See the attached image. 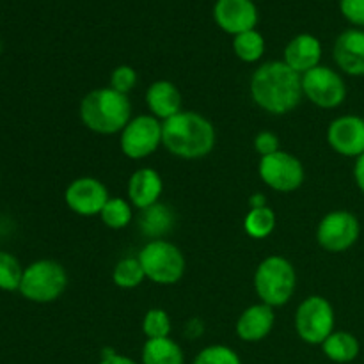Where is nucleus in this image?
<instances>
[{"mask_svg": "<svg viewBox=\"0 0 364 364\" xmlns=\"http://www.w3.org/2000/svg\"><path fill=\"white\" fill-rule=\"evenodd\" d=\"M251 100L272 116H287L302 102V78L283 60H269L255 70L249 84Z\"/></svg>", "mask_w": 364, "mask_h": 364, "instance_id": "f257e3e1", "label": "nucleus"}, {"mask_svg": "<svg viewBox=\"0 0 364 364\" xmlns=\"http://www.w3.org/2000/svg\"><path fill=\"white\" fill-rule=\"evenodd\" d=\"M162 146L181 160H201L213 151L217 132L212 121L194 110H181L164 121Z\"/></svg>", "mask_w": 364, "mask_h": 364, "instance_id": "f03ea898", "label": "nucleus"}, {"mask_svg": "<svg viewBox=\"0 0 364 364\" xmlns=\"http://www.w3.org/2000/svg\"><path fill=\"white\" fill-rule=\"evenodd\" d=\"M82 124L92 134H121L132 119V103L128 95L114 91L112 87H98L89 91L78 107Z\"/></svg>", "mask_w": 364, "mask_h": 364, "instance_id": "7ed1b4c3", "label": "nucleus"}, {"mask_svg": "<svg viewBox=\"0 0 364 364\" xmlns=\"http://www.w3.org/2000/svg\"><path fill=\"white\" fill-rule=\"evenodd\" d=\"M255 291L259 302L270 308L287 306L297 291V270L290 259L281 255L262 259L255 272Z\"/></svg>", "mask_w": 364, "mask_h": 364, "instance_id": "20e7f679", "label": "nucleus"}, {"mask_svg": "<svg viewBox=\"0 0 364 364\" xmlns=\"http://www.w3.org/2000/svg\"><path fill=\"white\" fill-rule=\"evenodd\" d=\"M137 258L144 270L146 279L159 287H173L183 279L187 269L185 255L176 244L166 238L146 242Z\"/></svg>", "mask_w": 364, "mask_h": 364, "instance_id": "39448f33", "label": "nucleus"}, {"mask_svg": "<svg viewBox=\"0 0 364 364\" xmlns=\"http://www.w3.org/2000/svg\"><path fill=\"white\" fill-rule=\"evenodd\" d=\"M70 277L66 269L55 259H38L23 270L20 284L21 297L36 304H50L63 297Z\"/></svg>", "mask_w": 364, "mask_h": 364, "instance_id": "423d86ee", "label": "nucleus"}, {"mask_svg": "<svg viewBox=\"0 0 364 364\" xmlns=\"http://www.w3.org/2000/svg\"><path fill=\"white\" fill-rule=\"evenodd\" d=\"M295 333L304 343L322 345L336 326V313L333 304L322 295H309L295 311Z\"/></svg>", "mask_w": 364, "mask_h": 364, "instance_id": "0eeeda50", "label": "nucleus"}, {"mask_svg": "<svg viewBox=\"0 0 364 364\" xmlns=\"http://www.w3.org/2000/svg\"><path fill=\"white\" fill-rule=\"evenodd\" d=\"M162 121L151 114H141L128 121L119 134V149L127 159L144 160L162 146Z\"/></svg>", "mask_w": 364, "mask_h": 364, "instance_id": "6e6552de", "label": "nucleus"}, {"mask_svg": "<svg viewBox=\"0 0 364 364\" xmlns=\"http://www.w3.org/2000/svg\"><path fill=\"white\" fill-rule=\"evenodd\" d=\"M258 176L270 191L290 194L304 185L306 169L297 156L281 149L274 155L259 159Z\"/></svg>", "mask_w": 364, "mask_h": 364, "instance_id": "1a4fd4ad", "label": "nucleus"}, {"mask_svg": "<svg viewBox=\"0 0 364 364\" xmlns=\"http://www.w3.org/2000/svg\"><path fill=\"white\" fill-rule=\"evenodd\" d=\"M302 78V96L318 109H338L347 100V84L340 71L329 66L313 68L308 73L301 75Z\"/></svg>", "mask_w": 364, "mask_h": 364, "instance_id": "9d476101", "label": "nucleus"}, {"mask_svg": "<svg viewBox=\"0 0 364 364\" xmlns=\"http://www.w3.org/2000/svg\"><path fill=\"white\" fill-rule=\"evenodd\" d=\"M361 237L359 219L348 210H333L320 219L316 226V242L320 247L333 255L348 251Z\"/></svg>", "mask_w": 364, "mask_h": 364, "instance_id": "9b49d317", "label": "nucleus"}, {"mask_svg": "<svg viewBox=\"0 0 364 364\" xmlns=\"http://www.w3.org/2000/svg\"><path fill=\"white\" fill-rule=\"evenodd\" d=\"M109 199L107 185L95 176L75 178L64 191V203L78 217H100Z\"/></svg>", "mask_w": 364, "mask_h": 364, "instance_id": "f8f14e48", "label": "nucleus"}, {"mask_svg": "<svg viewBox=\"0 0 364 364\" xmlns=\"http://www.w3.org/2000/svg\"><path fill=\"white\" fill-rule=\"evenodd\" d=\"M327 144L345 159L364 155V117L355 114L334 117L327 127Z\"/></svg>", "mask_w": 364, "mask_h": 364, "instance_id": "ddd939ff", "label": "nucleus"}, {"mask_svg": "<svg viewBox=\"0 0 364 364\" xmlns=\"http://www.w3.org/2000/svg\"><path fill=\"white\" fill-rule=\"evenodd\" d=\"M213 20L226 34L235 36L256 28L259 20L258 7L252 0H217Z\"/></svg>", "mask_w": 364, "mask_h": 364, "instance_id": "4468645a", "label": "nucleus"}, {"mask_svg": "<svg viewBox=\"0 0 364 364\" xmlns=\"http://www.w3.org/2000/svg\"><path fill=\"white\" fill-rule=\"evenodd\" d=\"M333 59L338 70L350 77H364V31L347 28L336 38Z\"/></svg>", "mask_w": 364, "mask_h": 364, "instance_id": "2eb2a0df", "label": "nucleus"}, {"mask_svg": "<svg viewBox=\"0 0 364 364\" xmlns=\"http://www.w3.org/2000/svg\"><path fill=\"white\" fill-rule=\"evenodd\" d=\"M276 326V311L270 306L258 302L240 313L235 333L244 343H259L270 336Z\"/></svg>", "mask_w": 364, "mask_h": 364, "instance_id": "dca6fc26", "label": "nucleus"}, {"mask_svg": "<svg viewBox=\"0 0 364 364\" xmlns=\"http://www.w3.org/2000/svg\"><path fill=\"white\" fill-rule=\"evenodd\" d=\"M162 194L164 180L159 171H155L153 167H141L128 178L127 199L134 208L141 210V212L160 203Z\"/></svg>", "mask_w": 364, "mask_h": 364, "instance_id": "f3484780", "label": "nucleus"}, {"mask_svg": "<svg viewBox=\"0 0 364 364\" xmlns=\"http://www.w3.org/2000/svg\"><path fill=\"white\" fill-rule=\"evenodd\" d=\"M322 53L323 48L320 39L308 32H302L287 43L283 52V63L288 64L295 73L304 75L313 68L320 66Z\"/></svg>", "mask_w": 364, "mask_h": 364, "instance_id": "a211bd4d", "label": "nucleus"}, {"mask_svg": "<svg viewBox=\"0 0 364 364\" xmlns=\"http://www.w3.org/2000/svg\"><path fill=\"white\" fill-rule=\"evenodd\" d=\"M146 107L156 119H171L183 110V96L171 80H155L146 89Z\"/></svg>", "mask_w": 364, "mask_h": 364, "instance_id": "6ab92c4d", "label": "nucleus"}, {"mask_svg": "<svg viewBox=\"0 0 364 364\" xmlns=\"http://www.w3.org/2000/svg\"><path fill=\"white\" fill-rule=\"evenodd\" d=\"M176 217H174L173 208H169L164 203H156V205L149 206V208L142 210L141 217H139V231L144 235L149 240H160L171 233L174 228Z\"/></svg>", "mask_w": 364, "mask_h": 364, "instance_id": "aec40b11", "label": "nucleus"}, {"mask_svg": "<svg viewBox=\"0 0 364 364\" xmlns=\"http://www.w3.org/2000/svg\"><path fill=\"white\" fill-rule=\"evenodd\" d=\"M320 347L323 355L336 364H348L355 361L361 354V343L348 331H334Z\"/></svg>", "mask_w": 364, "mask_h": 364, "instance_id": "412c9836", "label": "nucleus"}, {"mask_svg": "<svg viewBox=\"0 0 364 364\" xmlns=\"http://www.w3.org/2000/svg\"><path fill=\"white\" fill-rule=\"evenodd\" d=\"M142 364H185V354L180 343L169 338L146 340L141 352Z\"/></svg>", "mask_w": 364, "mask_h": 364, "instance_id": "4be33fe9", "label": "nucleus"}, {"mask_svg": "<svg viewBox=\"0 0 364 364\" xmlns=\"http://www.w3.org/2000/svg\"><path fill=\"white\" fill-rule=\"evenodd\" d=\"M277 226V217L270 206L249 208L244 217V231L252 240H265L274 233Z\"/></svg>", "mask_w": 364, "mask_h": 364, "instance_id": "5701e85b", "label": "nucleus"}, {"mask_svg": "<svg viewBox=\"0 0 364 364\" xmlns=\"http://www.w3.org/2000/svg\"><path fill=\"white\" fill-rule=\"evenodd\" d=\"M267 50V41L263 38L262 32H258L256 28L247 32H242V34L235 36L233 38V52L237 55V59H240L245 64H255L258 60L263 59Z\"/></svg>", "mask_w": 364, "mask_h": 364, "instance_id": "b1692460", "label": "nucleus"}, {"mask_svg": "<svg viewBox=\"0 0 364 364\" xmlns=\"http://www.w3.org/2000/svg\"><path fill=\"white\" fill-rule=\"evenodd\" d=\"M100 219L109 230H124L134 220V206L130 205L128 199L119 198V196H114V198L110 196V199L100 213Z\"/></svg>", "mask_w": 364, "mask_h": 364, "instance_id": "393cba45", "label": "nucleus"}, {"mask_svg": "<svg viewBox=\"0 0 364 364\" xmlns=\"http://www.w3.org/2000/svg\"><path fill=\"white\" fill-rule=\"evenodd\" d=\"M146 281L144 270L137 256L121 258L112 269V283L121 290H135Z\"/></svg>", "mask_w": 364, "mask_h": 364, "instance_id": "a878e982", "label": "nucleus"}, {"mask_svg": "<svg viewBox=\"0 0 364 364\" xmlns=\"http://www.w3.org/2000/svg\"><path fill=\"white\" fill-rule=\"evenodd\" d=\"M142 333L146 340H159V338H169L173 323L166 309L151 308L142 316Z\"/></svg>", "mask_w": 364, "mask_h": 364, "instance_id": "bb28decb", "label": "nucleus"}, {"mask_svg": "<svg viewBox=\"0 0 364 364\" xmlns=\"http://www.w3.org/2000/svg\"><path fill=\"white\" fill-rule=\"evenodd\" d=\"M23 267L18 262L16 256L11 252L0 251V290L16 291L20 290L23 279Z\"/></svg>", "mask_w": 364, "mask_h": 364, "instance_id": "cd10ccee", "label": "nucleus"}, {"mask_svg": "<svg viewBox=\"0 0 364 364\" xmlns=\"http://www.w3.org/2000/svg\"><path fill=\"white\" fill-rule=\"evenodd\" d=\"M192 364H242V359L231 347L217 343L199 350Z\"/></svg>", "mask_w": 364, "mask_h": 364, "instance_id": "c85d7f7f", "label": "nucleus"}, {"mask_svg": "<svg viewBox=\"0 0 364 364\" xmlns=\"http://www.w3.org/2000/svg\"><path fill=\"white\" fill-rule=\"evenodd\" d=\"M137 82H139V75L137 71H135V68L128 66V64H121V66L114 68L112 73H110L109 87H112L114 91L121 92V95H128L130 91H134Z\"/></svg>", "mask_w": 364, "mask_h": 364, "instance_id": "c756f323", "label": "nucleus"}, {"mask_svg": "<svg viewBox=\"0 0 364 364\" xmlns=\"http://www.w3.org/2000/svg\"><path fill=\"white\" fill-rule=\"evenodd\" d=\"M252 148H255V151L258 153L259 159H262V156L274 155V153L281 151L279 137L270 130L258 132V134L255 135V141H252Z\"/></svg>", "mask_w": 364, "mask_h": 364, "instance_id": "7c9ffc66", "label": "nucleus"}, {"mask_svg": "<svg viewBox=\"0 0 364 364\" xmlns=\"http://www.w3.org/2000/svg\"><path fill=\"white\" fill-rule=\"evenodd\" d=\"M340 11L348 23L364 31V0H340Z\"/></svg>", "mask_w": 364, "mask_h": 364, "instance_id": "2f4dec72", "label": "nucleus"}, {"mask_svg": "<svg viewBox=\"0 0 364 364\" xmlns=\"http://www.w3.org/2000/svg\"><path fill=\"white\" fill-rule=\"evenodd\" d=\"M98 364H139L137 361H134L128 355L119 354V352L112 350V348H105L102 352V358H100Z\"/></svg>", "mask_w": 364, "mask_h": 364, "instance_id": "473e14b6", "label": "nucleus"}, {"mask_svg": "<svg viewBox=\"0 0 364 364\" xmlns=\"http://www.w3.org/2000/svg\"><path fill=\"white\" fill-rule=\"evenodd\" d=\"M354 181L359 191L364 194V155L358 156L354 164Z\"/></svg>", "mask_w": 364, "mask_h": 364, "instance_id": "72a5a7b5", "label": "nucleus"}, {"mask_svg": "<svg viewBox=\"0 0 364 364\" xmlns=\"http://www.w3.org/2000/svg\"><path fill=\"white\" fill-rule=\"evenodd\" d=\"M263 206H269V203H267V198L263 194H252L251 198H249V208H263Z\"/></svg>", "mask_w": 364, "mask_h": 364, "instance_id": "f704fd0d", "label": "nucleus"}, {"mask_svg": "<svg viewBox=\"0 0 364 364\" xmlns=\"http://www.w3.org/2000/svg\"><path fill=\"white\" fill-rule=\"evenodd\" d=\"M0 53H2V39H0Z\"/></svg>", "mask_w": 364, "mask_h": 364, "instance_id": "c9c22d12", "label": "nucleus"}]
</instances>
